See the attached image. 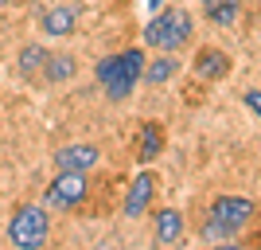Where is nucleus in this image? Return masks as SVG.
Listing matches in <instances>:
<instances>
[{"label": "nucleus", "mask_w": 261, "mask_h": 250, "mask_svg": "<svg viewBox=\"0 0 261 250\" xmlns=\"http://www.w3.org/2000/svg\"><path fill=\"white\" fill-rule=\"evenodd\" d=\"M242 102H246V106L261 118V90H246V94H242Z\"/></svg>", "instance_id": "16"}, {"label": "nucleus", "mask_w": 261, "mask_h": 250, "mask_svg": "<svg viewBox=\"0 0 261 250\" xmlns=\"http://www.w3.org/2000/svg\"><path fill=\"white\" fill-rule=\"evenodd\" d=\"M203 8H207V16L218 24V28H230V24L238 20L242 0H203Z\"/></svg>", "instance_id": "14"}, {"label": "nucleus", "mask_w": 261, "mask_h": 250, "mask_svg": "<svg viewBox=\"0 0 261 250\" xmlns=\"http://www.w3.org/2000/svg\"><path fill=\"white\" fill-rule=\"evenodd\" d=\"M195 75L207 78V82H218V78L230 75V55L218 51V47H203V51L195 55Z\"/></svg>", "instance_id": "8"}, {"label": "nucleus", "mask_w": 261, "mask_h": 250, "mask_svg": "<svg viewBox=\"0 0 261 250\" xmlns=\"http://www.w3.org/2000/svg\"><path fill=\"white\" fill-rule=\"evenodd\" d=\"M98 161H101L98 145H63L55 152V168L59 172H90Z\"/></svg>", "instance_id": "6"}, {"label": "nucleus", "mask_w": 261, "mask_h": 250, "mask_svg": "<svg viewBox=\"0 0 261 250\" xmlns=\"http://www.w3.org/2000/svg\"><path fill=\"white\" fill-rule=\"evenodd\" d=\"M211 219L226 231V239H234L238 231H246V223L253 219V203L246 196H218L211 207Z\"/></svg>", "instance_id": "5"}, {"label": "nucleus", "mask_w": 261, "mask_h": 250, "mask_svg": "<svg viewBox=\"0 0 261 250\" xmlns=\"http://www.w3.org/2000/svg\"><path fill=\"white\" fill-rule=\"evenodd\" d=\"M4 4H16V0H0V8H4Z\"/></svg>", "instance_id": "18"}, {"label": "nucleus", "mask_w": 261, "mask_h": 250, "mask_svg": "<svg viewBox=\"0 0 261 250\" xmlns=\"http://www.w3.org/2000/svg\"><path fill=\"white\" fill-rule=\"evenodd\" d=\"M175 71H179V59H172V51H168V55H160V59H152V63L144 66V82L160 86V82H168Z\"/></svg>", "instance_id": "15"}, {"label": "nucleus", "mask_w": 261, "mask_h": 250, "mask_svg": "<svg viewBox=\"0 0 261 250\" xmlns=\"http://www.w3.org/2000/svg\"><path fill=\"white\" fill-rule=\"evenodd\" d=\"M78 24V12L70 8V4H59V8H47L43 16H39V28H43L47 35H55V39H63V35L74 32Z\"/></svg>", "instance_id": "9"}, {"label": "nucleus", "mask_w": 261, "mask_h": 250, "mask_svg": "<svg viewBox=\"0 0 261 250\" xmlns=\"http://www.w3.org/2000/svg\"><path fill=\"white\" fill-rule=\"evenodd\" d=\"M160 4H164V0H148V12H152V8H160Z\"/></svg>", "instance_id": "17"}, {"label": "nucleus", "mask_w": 261, "mask_h": 250, "mask_svg": "<svg viewBox=\"0 0 261 250\" xmlns=\"http://www.w3.org/2000/svg\"><path fill=\"white\" fill-rule=\"evenodd\" d=\"M184 239V215L175 207H160L156 211V242L160 246H172V242Z\"/></svg>", "instance_id": "10"}, {"label": "nucleus", "mask_w": 261, "mask_h": 250, "mask_svg": "<svg viewBox=\"0 0 261 250\" xmlns=\"http://www.w3.org/2000/svg\"><path fill=\"white\" fill-rule=\"evenodd\" d=\"M47 47L43 43H28L20 51V75H28V78H35V75H43V63H47Z\"/></svg>", "instance_id": "13"}, {"label": "nucleus", "mask_w": 261, "mask_h": 250, "mask_svg": "<svg viewBox=\"0 0 261 250\" xmlns=\"http://www.w3.org/2000/svg\"><path fill=\"white\" fill-rule=\"evenodd\" d=\"M47 231H51V215H47V207L35 203L16 207V215L8 219V242L20 250H39L47 242Z\"/></svg>", "instance_id": "3"}, {"label": "nucleus", "mask_w": 261, "mask_h": 250, "mask_svg": "<svg viewBox=\"0 0 261 250\" xmlns=\"http://www.w3.org/2000/svg\"><path fill=\"white\" fill-rule=\"evenodd\" d=\"M152 196H156V176H152V172H141V176L129 184V196H125V215H129V219H141L144 211L152 207Z\"/></svg>", "instance_id": "7"}, {"label": "nucleus", "mask_w": 261, "mask_h": 250, "mask_svg": "<svg viewBox=\"0 0 261 250\" xmlns=\"http://www.w3.org/2000/svg\"><path fill=\"white\" fill-rule=\"evenodd\" d=\"M160 152H164V129L156 125V121H148V125L141 129V137H137V161L152 164Z\"/></svg>", "instance_id": "11"}, {"label": "nucleus", "mask_w": 261, "mask_h": 250, "mask_svg": "<svg viewBox=\"0 0 261 250\" xmlns=\"http://www.w3.org/2000/svg\"><path fill=\"white\" fill-rule=\"evenodd\" d=\"M191 12L187 8H164L156 12L148 28H144V43L156 47V51H179V47L191 39Z\"/></svg>", "instance_id": "2"}, {"label": "nucleus", "mask_w": 261, "mask_h": 250, "mask_svg": "<svg viewBox=\"0 0 261 250\" xmlns=\"http://www.w3.org/2000/svg\"><path fill=\"white\" fill-rule=\"evenodd\" d=\"M78 75V59L74 55H47L43 63V82H70V78Z\"/></svg>", "instance_id": "12"}, {"label": "nucleus", "mask_w": 261, "mask_h": 250, "mask_svg": "<svg viewBox=\"0 0 261 250\" xmlns=\"http://www.w3.org/2000/svg\"><path fill=\"white\" fill-rule=\"evenodd\" d=\"M141 78H144V51L141 47H129L121 55H106L98 63V82L106 86L109 102H125L137 90Z\"/></svg>", "instance_id": "1"}, {"label": "nucleus", "mask_w": 261, "mask_h": 250, "mask_svg": "<svg viewBox=\"0 0 261 250\" xmlns=\"http://www.w3.org/2000/svg\"><path fill=\"white\" fill-rule=\"evenodd\" d=\"M86 196H90L86 172H55V180L47 184V207H59V211L78 207Z\"/></svg>", "instance_id": "4"}]
</instances>
